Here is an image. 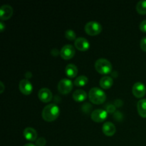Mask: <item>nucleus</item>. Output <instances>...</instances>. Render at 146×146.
Returning <instances> with one entry per match:
<instances>
[{"label": "nucleus", "instance_id": "nucleus-1", "mask_svg": "<svg viewBox=\"0 0 146 146\" xmlns=\"http://www.w3.org/2000/svg\"><path fill=\"white\" fill-rule=\"evenodd\" d=\"M60 113V110L58 106L51 104L46 106L42 111L43 119L47 122H52L58 118Z\"/></svg>", "mask_w": 146, "mask_h": 146}, {"label": "nucleus", "instance_id": "nucleus-2", "mask_svg": "<svg viewBox=\"0 0 146 146\" xmlns=\"http://www.w3.org/2000/svg\"><path fill=\"white\" fill-rule=\"evenodd\" d=\"M88 98H89L90 101L94 104L101 105L104 104L106 100V95L99 88L94 87L90 90Z\"/></svg>", "mask_w": 146, "mask_h": 146}, {"label": "nucleus", "instance_id": "nucleus-3", "mask_svg": "<svg viewBox=\"0 0 146 146\" xmlns=\"http://www.w3.org/2000/svg\"><path fill=\"white\" fill-rule=\"evenodd\" d=\"M95 68L98 73L102 75H107L112 71L113 67L111 62L105 58H99L95 63Z\"/></svg>", "mask_w": 146, "mask_h": 146}, {"label": "nucleus", "instance_id": "nucleus-4", "mask_svg": "<svg viewBox=\"0 0 146 146\" xmlns=\"http://www.w3.org/2000/svg\"><path fill=\"white\" fill-rule=\"evenodd\" d=\"M86 33L89 36H97L102 31V26L97 21H89L84 27Z\"/></svg>", "mask_w": 146, "mask_h": 146}, {"label": "nucleus", "instance_id": "nucleus-5", "mask_svg": "<svg viewBox=\"0 0 146 146\" xmlns=\"http://www.w3.org/2000/svg\"><path fill=\"white\" fill-rule=\"evenodd\" d=\"M74 84L68 78H63L58 84V91L64 95L69 94L73 89Z\"/></svg>", "mask_w": 146, "mask_h": 146}, {"label": "nucleus", "instance_id": "nucleus-6", "mask_svg": "<svg viewBox=\"0 0 146 146\" xmlns=\"http://www.w3.org/2000/svg\"><path fill=\"white\" fill-rule=\"evenodd\" d=\"M75 48L71 44H66L61 48L60 56L64 60H70L75 56Z\"/></svg>", "mask_w": 146, "mask_h": 146}, {"label": "nucleus", "instance_id": "nucleus-7", "mask_svg": "<svg viewBox=\"0 0 146 146\" xmlns=\"http://www.w3.org/2000/svg\"><path fill=\"white\" fill-rule=\"evenodd\" d=\"M132 92L134 96L137 98H141L145 96L146 94V88L143 83L137 82L133 85Z\"/></svg>", "mask_w": 146, "mask_h": 146}, {"label": "nucleus", "instance_id": "nucleus-8", "mask_svg": "<svg viewBox=\"0 0 146 146\" xmlns=\"http://www.w3.org/2000/svg\"><path fill=\"white\" fill-rule=\"evenodd\" d=\"M108 117V113L105 110L96 109L92 112L91 118L94 122L101 123L105 121Z\"/></svg>", "mask_w": 146, "mask_h": 146}, {"label": "nucleus", "instance_id": "nucleus-9", "mask_svg": "<svg viewBox=\"0 0 146 146\" xmlns=\"http://www.w3.org/2000/svg\"><path fill=\"white\" fill-rule=\"evenodd\" d=\"M19 87V90L21 91V93L24 94V95L28 96L30 95L32 93V84H31V82L28 79L21 80Z\"/></svg>", "mask_w": 146, "mask_h": 146}, {"label": "nucleus", "instance_id": "nucleus-10", "mask_svg": "<svg viewBox=\"0 0 146 146\" xmlns=\"http://www.w3.org/2000/svg\"><path fill=\"white\" fill-rule=\"evenodd\" d=\"M38 97L41 102L48 103L52 100L53 94L48 88H43L38 91Z\"/></svg>", "mask_w": 146, "mask_h": 146}, {"label": "nucleus", "instance_id": "nucleus-11", "mask_svg": "<svg viewBox=\"0 0 146 146\" xmlns=\"http://www.w3.org/2000/svg\"><path fill=\"white\" fill-rule=\"evenodd\" d=\"M13 14V8L10 5L5 4L1 7L0 9V19L1 21L9 19Z\"/></svg>", "mask_w": 146, "mask_h": 146}, {"label": "nucleus", "instance_id": "nucleus-12", "mask_svg": "<svg viewBox=\"0 0 146 146\" xmlns=\"http://www.w3.org/2000/svg\"><path fill=\"white\" fill-rule=\"evenodd\" d=\"M75 47L80 51H86L89 49L90 44L86 38L84 37H79L77 38L76 40L74 41Z\"/></svg>", "mask_w": 146, "mask_h": 146}, {"label": "nucleus", "instance_id": "nucleus-13", "mask_svg": "<svg viewBox=\"0 0 146 146\" xmlns=\"http://www.w3.org/2000/svg\"><path fill=\"white\" fill-rule=\"evenodd\" d=\"M102 131L106 136H113L116 132V128L113 123L111 122H106L102 127Z\"/></svg>", "mask_w": 146, "mask_h": 146}, {"label": "nucleus", "instance_id": "nucleus-14", "mask_svg": "<svg viewBox=\"0 0 146 146\" xmlns=\"http://www.w3.org/2000/svg\"><path fill=\"white\" fill-rule=\"evenodd\" d=\"M23 135H24V138L29 141L31 142H34V141H36L37 138V133L35 129L32 128H27L24 129V132H23Z\"/></svg>", "mask_w": 146, "mask_h": 146}, {"label": "nucleus", "instance_id": "nucleus-15", "mask_svg": "<svg viewBox=\"0 0 146 146\" xmlns=\"http://www.w3.org/2000/svg\"><path fill=\"white\" fill-rule=\"evenodd\" d=\"M65 73L68 78H74L78 74V68L73 64H69L66 66Z\"/></svg>", "mask_w": 146, "mask_h": 146}, {"label": "nucleus", "instance_id": "nucleus-16", "mask_svg": "<svg viewBox=\"0 0 146 146\" xmlns=\"http://www.w3.org/2000/svg\"><path fill=\"white\" fill-rule=\"evenodd\" d=\"M113 84V80L111 77L108 76L102 77L100 80V86L104 89H108L111 88Z\"/></svg>", "mask_w": 146, "mask_h": 146}, {"label": "nucleus", "instance_id": "nucleus-17", "mask_svg": "<svg viewBox=\"0 0 146 146\" xmlns=\"http://www.w3.org/2000/svg\"><path fill=\"white\" fill-rule=\"evenodd\" d=\"M137 110L138 114L142 118H146V98L140 100L137 104Z\"/></svg>", "mask_w": 146, "mask_h": 146}, {"label": "nucleus", "instance_id": "nucleus-18", "mask_svg": "<svg viewBox=\"0 0 146 146\" xmlns=\"http://www.w3.org/2000/svg\"><path fill=\"white\" fill-rule=\"evenodd\" d=\"M73 98L76 102H83L87 98V94L84 90H76L73 94Z\"/></svg>", "mask_w": 146, "mask_h": 146}, {"label": "nucleus", "instance_id": "nucleus-19", "mask_svg": "<svg viewBox=\"0 0 146 146\" xmlns=\"http://www.w3.org/2000/svg\"><path fill=\"white\" fill-rule=\"evenodd\" d=\"M88 81V78H87L86 76H80L77 77L74 81V84L76 87H83L87 84Z\"/></svg>", "mask_w": 146, "mask_h": 146}, {"label": "nucleus", "instance_id": "nucleus-20", "mask_svg": "<svg viewBox=\"0 0 146 146\" xmlns=\"http://www.w3.org/2000/svg\"><path fill=\"white\" fill-rule=\"evenodd\" d=\"M136 11L141 15L146 14V1H140L136 5Z\"/></svg>", "mask_w": 146, "mask_h": 146}, {"label": "nucleus", "instance_id": "nucleus-21", "mask_svg": "<svg viewBox=\"0 0 146 146\" xmlns=\"http://www.w3.org/2000/svg\"><path fill=\"white\" fill-rule=\"evenodd\" d=\"M65 36L69 41H76V34L73 30L68 29L66 31Z\"/></svg>", "mask_w": 146, "mask_h": 146}, {"label": "nucleus", "instance_id": "nucleus-22", "mask_svg": "<svg viewBox=\"0 0 146 146\" xmlns=\"http://www.w3.org/2000/svg\"><path fill=\"white\" fill-rule=\"evenodd\" d=\"M46 144V141L44 138L41 137L36 141V146H44Z\"/></svg>", "mask_w": 146, "mask_h": 146}, {"label": "nucleus", "instance_id": "nucleus-23", "mask_svg": "<svg viewBox=\"0 0 146 146\" xmlns=\"http://www.w3.org/2000/svg\"><path fill=\"white\" fill-rule=\"evenodd\" d=\"M140 46H141V48L143 51L146 52V37H144L141 39V44H140Z\"/></svg>", "mask_w": 146, "mask_h": 146}, {"label": "nucleus", "instance_id": "nucleus-24", "mask_svg": "<svg viewBox=\"0 0 146 146\" xmlns=\"http://www.w3.org/2000/svg\"><path fill=\"white\" fill-rule=\"evenodd\" d=\"M140 29H141V31L143 32L146 33V19L143 20L142 22L140 24Z\"/></svg>", "mask_w": 146, "mask_h": 146}, {"label": "nucleus", "instance_id": "nucleus-25", "mask_svg": "<svg viewBox=\"0 0 146 146\" xmlns=\"http://www.w3.org/2000/svg\"><path fill=\"white\" fill-rule=\"evenodd\" d=\"M51 54H52L54 56H58V54H60V51H58V49H56V48H54V49L51 50Z\"/></svg>", "mask_w": 146, "mask_h": 146}, {"label": "nucleus", "instance_id": "nucleus-26", "mask_svg": "<svg viewBox=\"0 0 146 146\" xmlns=\"http://www.w3.org/2000/svg\"><path fill=\"white\" fill-rule=\"evenodd\" d=\"M5 28H6L5 24H4V22H3V21H1V22H0V31H1V32H2Z\"/></svg>", "mask_w": 146, "mask_h": 146}, {"label": "nucleus", "instance_id": "nucleus-27", "mask_svg": "<svg viewBox=\"0 0 146 146\" xmlns=\"http://www.w3.org/2000/svg\"><path fill=\"white\" fill-rule=\"evenodd\" d=\"M0 85H1V94H2L3 93V91H4V84H3V83L1 82H0Z\"/></svg>", "mask_w": 146, "mask_h": 146}, {"label": "nucleus", "instance_id": "nucleus-28", "mask_svg": "<svg viewBox=\"0 0 146 146\" xmlns=\"http://www.w3.org/2000/svg\"><path fill=\"white\" fill-rule=\"evenodd\" d=\"M24 146H36V145H34V144H33V143H27L26 145H24Z\"/></svg>", "mask_w": 146, "mask_h": 146}]
</instances>
